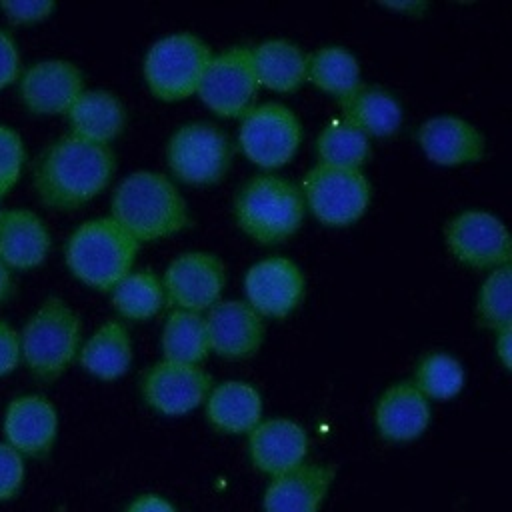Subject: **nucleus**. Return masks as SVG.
Listing matches in <instances>:
<instances>
[{"mask_svg": "<svg viewBox=\"0 0 512 512\" xmlns=\"http://www.w3.org/2000/svg\"><path fill=\"white\" fill-rule=\"evenodd\" d=\"M2 434L24 458H44L58 438V410L42 394L14 396L2 416Z\"/></svg>", "mask_w": 512, "mask_h": 512, "instance_id": "obj_15", "label": "nucleus"}, {"mask_svg": "<svg viewBox=\"0 0 512 512\" xmlns=\"http://www.w3.org/2000/svg\"><path fill=\"white\" fill-rule=\"evenodd\" d=\"M52 246L46 222L30 208L0 210V260L14 272L40 266Z\"/></svg>", "mask_w": 512, "mask_h": 512, "instance_id": "obj_18", "label": "nucleus"}, {"mask_svg": "<svg viewBox=\"0 0 512 512\" xmlns=\"http://www.w3.org/2000/svg\"><path fill=\"white\" fill-rule=\"evenodd\" d=\"M16 86L18 98L30 114L58 116L66 114L84 90V74L72 60L46 58L22 68Z\"/></svg>", "mask_w": 512, "mask_h": 512, "instance_id": "obj_13", "label": "nucleus"}, {"mask_svg": "<svg viewBox=\"0 0 512 512\" xmlns=\"http://www.w3.org/2000/svg\"><path fill=\"white\" fill-rule=\"evenodd\" d=\"M172 174L188 184H214L230 168L232 144L212 122H186L174 130L166 146Z\"/></svg>", "mask_w": 512, "mask_h": 512, "instance_id": "obj_8", "label": "nucleus"}, {"mask_svg": "<svg viewBox=\"0 0 512 512\" xmlns=\"http://www.w3.org/2000/svg\"><path fill=\"white\" fill-rule=\"evenodd\" d=\"M126 512H176V508L158 494H142L130 502Z\"/></svg>", "mask_w": 512, "mask_h": 512, "instance_id": "obj_39", "label": "nucleus"}, {"mask_svg": "<svg viewBox=\"0 0 512 512\" xmlns=\"http://www.w3.org/2000/svg\"><path fill=\"white\" fill-rule=\"evenodd\" d=\"M212 58L210 46L192 32H174L156 40L144 58L148 88L162 100H182L198 88Z\"/></svg>", "mask_w": 512, "mask_h": 512, "instance_id": "obj_6", "label": "nucleus"}, {"mask_svg": "<svg viewBox=\"0 0 512 512\" xmlns=\"http://www.w3.org/2000/svg\"><path fill=\"white\" fill-rule=\"evenodd\" d=\"M210 350L224 358H248L264 340V318L246 300H218L204 316Z\"/></svg>", "mask_w": 512, "mask_h": 512, "instance_id": "obj_17", "label": "nucleus"}, {"mask_svg": "<svg viewBox=\"0 0 512 512\" xmlns=\"http://www.w3.org/2000/svg\"><path fill=\"white\" fill-rule=\"evenodd\" d=\"M306 80L332 94L338 102L346 100L362 86L360 64L356 56L338 44L322 46L308 54Z\"/></svg>", "mask_w": 512, "mask_h": 512, "instance_id": "obj_28", "label": "nucleus"}, {"mask_svg": "<svg viewBox=\"0 0 512 512\" xmlns=\"http://www.w3.org/2000/svg\"><path fill=\"white\" fill-rule=\"evenodd\" d=\"M20 362L38 382L58 380L78 358L82 322L60 296H48L18 330Z\"/></svg>", "mask_w": 512, "mask_h": 512, "instance_id": "obj_3", "label": "nucleus"}, {"mask_svg": "<svg viewBox=\"0 0 512 512\" xmlns=\"http://www.w3.org/2000/svg\"><path fill=\"white\" fill-rule=\"evenodd\" d=\"M160 282L164 298L176 310L202 314L220 300L226 284V268L216 254L192 250L176 256L164 270Z\"/></svg>", "mask_w": 512, "mask_h": 512, "instance_id": "obj_12", "label": "nucleus"}, {"mask_svg": "<svg viewBox=\"0 0 512 512\" xmlns=\"http://www.w3.org/2000/svg\"><path fill=\"white\" fill-rule=\"evenodd\" d=\"M300 188L274 174H256L246 180L234 200L238 226L262 244H276L292 236L304 218Z\"/></svg>", "mask_w": 512, "mask_h": 512, "instance_id": "obj_5", "label": "nucleus"}, {"mask_svg": "<svg viewBox=\"0 0 512 512\" xmlns=\"http://www.w3.org/2000/svg\"><path fill=\"white\" fill-rule=\"evenodd\" d=\"M142 396L160 414L180 416L198 408L212 390V378L200 366L160 360L140 382Z\"/></svg>", "mask_w": 512, "mask_h": 512, "instance_id": "obj_14", "label": "nucleus"}, {"mask_svg": "<svg viewBox=\"0 0 512 512\" xmlns=\"http://www.w3.org/2000/svg\"><path fill=\"white\" fill-rule=\"evenodd\" d=\"M246 302L264 318L288 316L304 296L302 270L286 256H268L244 276Z\"/></svg>", "mask_w": 512, "mask_h": 512, "instance_id": "obj_16", "label": "nucleus"}, {"mask_svg": "<svg viewBox=\"0 0 512 512\" xmlns=\"http://www.w3.org/2000/svg\"><path fill=\"white\" fill-rule=\"evenodd\" d=\"M250 52L260 86L276 92H294L306 82L308 54L298 44L286 38H272L250 48Z\"/></svg>", "mask_w": 512, "mask_h": 512, "instance_id": "obj_25", "label": "nucleus"}, {"mask_svg": "<svg viewBox=\"0 0 512 512\" xmlns=\"http://www.w3.org/2000/svg\"><path fill=\"white\" fill-rule=\"evenodd\" d=\"M250 48L234 46L220 54H212L198 82V96L216 114L234 118L246 114L258 94Z\"/></svg>", "mask_w": 512, "mask_h": 512, "instance_id": "obj_9", "label": "nucleus"}, {"mask_svg": "<svg viewBox=\"0 0 512 512\" xmlns=\"http://www.w3.org/2000/svg\"><path fill=\"white\" fill-rule=\"evenodd\" d=\"M248 434L250 460L258 470L278 476L304 464L308 436L300 424L288 418H272L256 424Z\"/></svg>", "mask_w": 512, "mask_h": 512, "instance_id": "obj_20", "label": "nucleus"}, {"mask_svg": "<svg viewBox=\"0 0 512 512\" xmlns=\"http://www.w3.org/2000/svg\"><path fill=\"white\" fill-rule=\"evenodd\" d=\"M114 310L128 320H146L164 306L160 278L152 270H130L110 288Z\"/></svg>", "mask_w": 512, "mask_h": 512, "instance_id": "obj_30", "label": "nucleus"}, {"mask_svg": "<svg viewBox=\"0 0 512 512\" xmlns=\"http://www.w3.org/2000/svg\"><path fill=\"white\" fill-rule=\"evenodd\" d=\"M330 464H300L272 476L264 492V512H318L334 480Z\"/></svg>", "mask_w": 512, "mask_h": 512, "instance_id": "obj_21", "label": "nucleus"}, {"mask_svg": "<svg viewBox=\"0 0 512 512\" xmlns=\"http://www.w3.org/2000/svg\"><path fill=\"white\" fill-rule=\"evenodd\" d=\"M0 210H2V194H0Z\"/></svg>", "mask_w": 512, "mask_h": 512, "instance_id": "obj_43", "label": "nucleus"}, {"mask_svg": "<svg viewBox=\"0 0 512 512\" xmlns=\"http://www.w3.org/2000/svg\"><path fill=\"white\" fill-rule=\"evenodd\" d=\"M450 254L474 268H498L510 264V234L504 222L486 210H464L444 226Z\"/></svg>", "mask_w": 512, "mask_h": 512, "instance_id": "obj_11", "label": "nucleus"}, {"mask_svg": "<svg viewBox=\"0 0 512 512\" xmlns=\"http://www.w3.org/2000/svg\"><path fill=\"white\" fill-rule=\"evenodd\" d=\"M496 356L500 358L502 366L510 370L512 364V326H504L496 330Z\"/></svg>", "mask_w": 512, "mask_h": 512, "instance_id": "obj_40", "label": "nucleus"}, {"mask_svg": "<svg viewBox=\"0 0 512 512\" xmlns=\"http://www.w3.org/2000/svg\"><path fill=\"white\" fill-rule=\"evenodd\" d=\"M80 366L100 378H120L132 362V340L120 320H108L92 332V336L78 350Z\"/></svg>", "mask_w": 512, "mask_h": 512, "instance_id": "obj_26", "label": "nucleus"}, {"mask_svg": "<svg viewBox=\"0 0 512 512\" xmlns=\"http://www.w3.org/2000/svg\"><path fill=\"white\" fill-rule=\"evenodd\" d=\"M14 276H12V270L0 260V304L8 302L14 294Z\"/></svg>", "mask_w": 512, "mask_h": 512, "instance_id": "obj_42", "label": "nucleus"}, {"mask_svg": "<svg viewBox=\"0 0 512 512\" xmlns=\"http://www.w3.org/2000/svg\"><path fill=\"white\" fill-rule=\"evenodd\" d=\"M210 350L206 320L198 312L174 310L162 330L164 360L198 366Z\"/></svg>", "mask_w": 512, "mask_h": 512, "instance_id": "obj_29", "label": "nucleus"}, {"mask_svg": "<svg viewBox=\"0 0 512 512\" xmlns=\"http://www.w3.org/2000/svg\"><path fill=\"white\" fill-rule=\"evenodd\" d=\"M384 8H390V10H396V12H406V14H412V16H420L426 8H428V2L424 0H400V2H382Z\"/></svg>", "mask_w": 512, "mask_h": 512, "instance_id": "obj_41", "label": "nucleus"}, {"mask_svg": "<svg viewBox=\"0 0 512 512\" xmlns=\"http://www.w3.org/2000/svg\"><path fill=\"white\" fill-rule=\"evenodd\" d=\"M418 142L424 154L442 166L478 162L484 156V136L468 120L454 114H440L424 120L418 128Z\"/></svg>", "mask_w": 512, "mask_h": 512, "instance_id": "obj_19", "label": "nucleus"}, {"mask_svg": "<svg viewBox=\"0 0 512 512\" xmlns=\"http://www.w3.org/2000/svg\"><path fill=\"white\" fill-rule=\"evenodd\" d=\"M56 2L50 0H4L0 2L2 16L14 26L38 24L52 16Z\"/></svg>", "mask_w": 512, "mask_h": 512, "instance_id": "obj_36", "label": "nucleus"}, {"mask_svg": "<svg viewBox=\"0 0 512 512\" xmlns=\"http://www.w3.org/2000/svg\"><path fill=\"white\" fill-rule=\"evenodd\" d=\"M302 126L298 116L280 102L252 106L242 114L238 140L242 152L262 168L286 164L298 150Z\"/></svg>", "mask_w": 512, "mask_h": 512, "instance_id": "obj_10", "label": "nucleus"}, {"mask_svg": "<svg viewBox=\"0 0 512 512\" xmlns=\"http://www.w3.org/2000/svg\"><path fill=\"white\" fill-rule=\"evenodd\" d=\"M376 428L390 442L418 438L430 422L428 398L408 380L388 386L376 402Z\"/></svg>", "mask_w": 512, "mask_h": 512, "instance_id": "obj_22", "label": "nucleus"}, {"mask_svg": "<svg viewBox=\"0 0 512 512\" xmlns=\"http://www.w3.org/2000/svg\"><path fill=\"white\" fill-rule=\"evenodd\" d=\"M110 218L138 244L176 234L190 220L176 184L154 170L132 172L114 188Z\"/></svg>", "mask_w": 512, "mask_h": 512, "instance_id": "obj_2", "label": "nucleus"}, {"mask_svg": "<svg viewBox=\"0 0 512 512\" xmlns=\"http://www.w3.org/2000/svg\"><path fill=\"white\" fill-rule=\"evenodd\" d=\"M260 416V392L248 382L226 380L214 386L206 396V418L218 432H250L256 424H260Z\"/></svg>", "mask_w": 512, "mask_h": 512, "instance_id": "obj_24", "label": "nucleus"}, {"mask_svg": "<svg viewBox=\"0 0 512 512\" xmlns=\"http://www.w3.org/2000/svg\"><path fill=\"white\" fill-rule=\"evenodd\" d=\"M346 122L366 136H390L402 124V106L392 92L380 86H360L346 100L338 102Z\"/></svg>", "mask_w": 512, "mask_h": 512, "instance_id": "obj_27", "label": "nucleus"}, {"mask_svg": "<svg viewBox=\"0 0 512 512\" xmlns=\"http://www.w3.org/2000/svg\"><path fill=\"white\" fill-rule=\"evenodd\" d=\"M476 318L484 328L500 330L512 326V268L510 264L492 268L480 286Z\"/></svg>", "mask_w": 512, "mask_h": 512, "instance_id": "obj_33", "label": "nucleus"}, {"mask_svg": "<svg viewBox=\"0 0 512 512\" xmlns=\"http://www.w3.org/2000/svg\"><path fill=\"white\" fill-rule=\"evenodd\" d=\"M466 374L458 358L448 352H426L414 366L412 384L432 400H450L464 386Z\"/></svg>", "mask_w": 512, "mask_h": 512, "instance_id": "obj_32", "label": "nucleus"}, {"mask_svg": "<svg viewBox=\"0 0 512 512\" xmlns=\"http://www.w3.org/2000/svg\"><path fill=\"white\" fill-rule=\"evenodd\" d=\"M20 364V338L18 330L0 320V378L12 374Z\"/></svg>", "mask_w": 512, "mask_h": 512, "instance_id": "obj_38", "label": "nucleus"}, {"mask_svg": "<svg viewBox=\"0 0 512 512\" xmlns=\"http://www.w3.org/2000/svg\"><path fill=\"white\" fill-rule=\"evenodd\" d=\"M116 170L110 144L74 134L54 138L36 156L32 184L38 200L52 210H76L96 198Z\"/></svg>", "mask_w": 512, "mask_h": 512, "instance_id": "obj_1", "label": "nucleus"}, {"mask_svg": "<svg viewBox=\"0 0 512 512\" xmlns=\"http://www.w3.org/2000/svg\"><path fill=\"white\" fill-rule=\"evenodd\" d=\"M26 162V146L20 132L0 122V194L6 196L20 180Z\"/></svg>", "mask_w": 512, "mask_h": 512, "instance_id": "obj_34", "label": "nucleus"}, {"mask_svg": "<svg viewBox=\"0 0 512 512\" xmlns=\"http://www.w3.org/2000/svg\"><path fill=\"white\" fill-rule=\"evenodd\" d=\"M320 164L338 168H360L370 156L368 136L346 120L330 122L316 138Z\"/></svg>", "mask_w": 512, "mask_h": 512, "instance_id": "obj_31", "label": "nucleus"}, {"mask_svg": "<svg viewBox=\"0 0 512 512\" xmlns=\"http://www.w3.org/2000/svg\"><path fill=\"white\" fill-rule=\"evenodd\" d=\"M138 242L110 216L82 222L66 240L68 270L86 286L110 290L132 270Z\"/></svg>", "mask_w": 512, "mask_h": 512, "instance_id": "obj_4", "label": "nucleus"}, {"mask_svg": "<svg viewBox=\"0 0 512 512\" xmlns=\"http://www.w3.org/2000/svg\"><path fill=\"white\" fill-rule=\"evenodd\" d=\"M26 480L24 456L4 440L0 442V502L14 500Z\"/></svg>", "mask_w": 512, "mask_h": 512, "instance_id": "obj_35", "label": "nucleus"}, {"mask_svg": "<svg viewBox=\"0 0 512 512\" xmlns=\"http://www.w3.org/2000/svg\"><path fill=\"white\" fill-rule=\"evenodd\" d=\"M304 204L328 226H348L370 204V182L360 168L312 166L300 186Z\"/></svg>", "mask_w": 512, "mask_h": 512, "instance_id": "obj_7", "label": "nucleus"}, {"mask_svg": "<svg viewBox=\"0 0 512 512\" xmlns=\"http://www.w3.org/2000/svg\"><path fill=\"white\" fill-rule=\"evenodd\" d=\"M70 134L90 142L108 144L126 124V108L122 100L102 88L82 90L66 112Z\"/></svg>", "mask_w": 512, "mask_h": 512, "instance_id": "obj_23", "label": "nucleus"}, {"mask_svg": "<svg viewBox=\"0 0 512 512\" xmlns=\"http://www.w3.org/2000/svg\"><path fill=\"white\" fill-rule=\"evenodd\" d=\"M20 72L22 60L18 44L8 30L0 28V90L10 84H16Z\"/></svg>", "mask_w": 512, "mask_h": 512, "instance_id": "obj_37", "label": "nucleus"}]
</instances>
